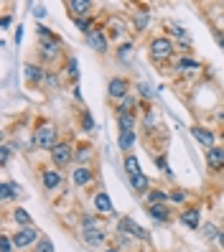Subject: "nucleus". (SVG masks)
Wrapping results in <instances>:
<instances>
[{
	"instance_id": "nucleus-3",
	"label": "nucleus",
	"mask_w": 224,
	"mask_h": 252,
	"mask_svg": "<svg viewBox=\"0 0 224 252\" xmlns=\"http://www.w3.org/2000/svg\"><path fill=\"white\" fill-rule=\"evenodd\" d=\"M71 160H74V148H71L69 143H56L54 151H51L54 168H64V166H69Z\"/></svg>"
},
{
	"instance_id": "nucleus-48",
	"label": "nucleus",
	"mask_w": 224,
	"mask_h": 252,
	"mask_svg": "<svg viewBox=\"0 0 224 252\" xmlns=\"http://www.w3.org/2000/svg\"><path fill=\"white\" fill-rule=\"evenodd\" d=\"M102 252H120V250H112V247H110V250H102Z\"/></svg>"
},
{
	"instance_id": "nucleus-33",
	"label": "nucleus",
	"mask_w": 224,
	"mask_h": 252,
	"mask_svg": "<svg viewBox=\"0 0 224 252\" xmlns=\"http://www.w3.org/2000/svg\"><path fill=\"white\" fill-rule=\"evenodd\" d=\"M13 247H16V245H13V240H10L8 234L0 237V252H13Z\"/></svg>"
},
{
	"instance_id": "nucleus-34",
	"label": "nucleus",
	"mask_w": 224,
	"mask_h": 252,
	"mask_svg": "<svg viewBox=\"0 0 224 252\" xmlns=\"http://www.w3.org/2000/svg\"><path fill=\"white\" fill-rule=\"evenodd\" d=\"M171 201H173V204H184V201H186V191H184V189L171 191Z\"/></svg>"
},
{
	"instance_id": "nucleus-7",
	"label": "nucleus",
	"mask_w": 224,
	"mask_h": 252,
	"mask_svg": "<svg viewBox=\"0 0 224 252\" xmlns=\"http://www.w3.org/2000/svg\"><path fill=\"white\" fill-rule=\"evenodd\" d=\"M87 43H89V49H95L97 54H107V49H110V41H107L102 28H92V31L87 33Z\"/></svg>"
},
{
	"instance_id": "nucleus-23",
	"label": "nucleus",
	"mask_w": 224,
	"mask_h": 252,
	"mask_svg": "<svg viewBox=\"0 0 224 252\" xmlns=\"http://www.w3.org/2000/svg\"><path fill=\"white\" fill-rule=\"evenodd\" d=\"M135 130H125V132H120L117 135V145H120V151H130L132 145H135Z\"/></svg>"
},
{
	"instance_id": "nucleus-26",
	"label": "nucleus",
	"mask_w": 224,
	"mask_h": 252,
	"mask_svg": "<svg viewBox=\"0 0 224 252\" xmlns=\"http://www.w3.org/2000/svg\"><path fill=\"white\" fill-rule=\"evenodd\" d=\"M201 234H204V240H219V227L217 224H212V221H209V224H201Z\"/></svg>"
},
{
	"instance_id": "nucleus-41",
	"label": "nucleus",
	"mask_w": 224,
	"mask_h": 252,
	"mask_svg": "<svg viewBox=\"0 0 224 252\" xmlns=\"http://www.w3.org/2000/svg\"><path fill=\"white\" fill-rule=\"evenodd\" d=\"M31 13L36 16V21H38V18H46V8H43V5H33V10H31Z\"/></svg>"
},
{
	"instance_id": "nucleus-37",
	"label": "nucleus",
	"mask_w": 224,
	"mask_h": 252,
	"mask_svg": "<svg viewBox=\"0 0 224 252\" xmlns=\"http://www.w3.org/2000/svg\"><path fill=\"white\" fill-rule=\"evenodd\" d=\"M77 28H79V31H84V36L89 33V31H92V23H89V18H77Z\"/></svg>"
},
{
	"instance_id": "nucleus-4",
	"label": "nucleus",
	"mask_w": 224,
	"mask_h": 252,
	"mask_svg": "<svg viewBox=\"0 0 224 252\" xmlns=\"http://www.w3.org/2000/svg\"><path fill=\"white\" fill-rule=\"evenodd\" d=\"M41 232L36 229V227H21L16 234L10 237L13 240V245H16V250H23V247H31V245H36L41 237H38Z\"/></svg>"
},
{
	"instance_id": "nucleus-27",
	"label": "nucleus",
	"mask_w": 224,
	"mask_h": 252,
	"mask_svg": "<svg viewBox=\"0 0 224 252\" xmlns=\"http://www.w3.org/2000/svg\"><path fill=\"white\" fill-rule=\"evenodd\" d=\"M89 156H92V151H89V145H79L77 151H74V160H79V163H87Z\"/></svg>"
},
{
	"instance_id": "nucleus-30",
	"label": "nucleus",
	"mask_w": 224,
	"mask_h": 252,
	"mask_svg": "<svg viewBox=\"0 0 224 252\" xmlns=\"http://www.w3.org/2000/svg\"><path fill=\"white\" fill-rule=\"evenodd\" d=\"M66 74H69L71 79H77V77H79V64H77V59H74V56L66 62Z\"/></svg>"
},
{
	"instance_id": "nucleus-40",
	"label": "nucleus",
	"mask_w": 224,
	"mask_h": 252,
	"mask_svg": "<svg viewBox=\"0 0 224 252\" xmlns=\"http://www.w3.org/2000/svg\"><path fill=\"white\" fill-rule=\"evenodd\" d=\"M59 82H62V79H59L54 71H49V74H46V84L51 87V90H54V87H59Z\"/></svg>"
},
{
	"instance_id": "nucleus-35",
	"label": "nucleus",
	"mask_w": 224,
	"mask_h": 252,
	"mask_svg": "<svg viewBox=\"0 0 224 252\" xmlns=\"http://www.w3.org/2000/svg\"><path fill=\"white\" fill-rule=\"evenodd\" d=\"M82 127L89 132V130H95V120H92V115L89 112H82Z\"/></svg>"
},
{
	"instance_id": "nucleus-49",
	"label": "nucleus",
	"mask_w": 224,
	"mask_h": 252,
	"mask_svg": "<svg viewBox=\"0 0 224 252\" xmlns=\"http://www.w3.org/2000/svg\"><path fill=\"white\" fill-rule=\"evenodd\" d=\"M222 140H224V132H222Z\"/></svg>"
},
{
	"instance_id": "nucleus-5",
	"label": "nucleus",
	"mask_w": 224,
	"mask_h": 252,
	"mask_svg": "<svg viewBox=\"0 0 224 252\" xmlns=\"http://www.w3.org/2000/svg\"><path fill=\"white\" fill-rule=\"evenodd\" d=\"M117 232H125V234H130V237H132V240H143V242L151 240L148 229H145V227H140L138 221H132L130 217H123V219H120V224H117Z\"/></svg>"
},
{
	"instance_id": "nucleus-39",
	"label": "nucleus",
	"mask_w": 224,
	"mask_h": 252,
	"mask_svg": "<svg viewBox=\"0 0 224 252\" xmlns=\"http://www.w3.org/2000/svg\"><path fill=\"white\" fill-rule=\"evenodd\" d=\"M8 160H10V145H3V148H0V163L5 166Z\"/></svg>"
},
{
	"instance_id": "nucleus-17",
	"label": "nucleus",
	"mask_w": 224,
	"mask_h": 252,
	"mask_svg": "<svg viewBox=\"0 0 224 252\" xmlns=\"http://www.w3.org/2000/svg\"><path fill=\"white\" fill-rule=\"evenodd\" d=\"M135 125H138V117L132 112H117V127H120V132L135 130Z\"/></svg>"
},
{
	"instance_id": "nucleus-11",
	"label": "nucleus",
	"mask_w": 224,
	"mask_h": 252,
	"mask_svg": "<svg viewBox=\"0 0 224 252\" xmlns=\"http://www.w3.org/2000/svg\"><path fill=\"white\" fill-rule=\"evenodd\" d=\"M191 135H193V140H196L199 145H204L206 151H209V148H214V145H217V138H214V132H212V130L193 127V130H191Z\"/></svg>"
},
{
	"instance_id": "nucleus-47",
	"label": "nucleus",
	"mask_w": 224,
	"mask_h": 252,
	"mask_svg": "<svg viewBox=\"0 0 224 252\" xmlns=\"http://www.w3.org/2000/svg\"><path fill=\"white\" fill-rule=\"evenodd\" d=\"M219 242H222V247H224V232L219 234Z\"/></svg>"
},
{
	"instance_id": "nucleus-29",
	"label": "nucleus",
	"mask_w": 224,
	"mask_h": 252,
	"mask_svg": "<svg viewBox=\"0 0 224 252\" xmlns=\"http://www.w3.org/2000/svg\"><path fill=\"white\" fill-rule=\"evenodd\" d=\"M82 229H102V221L97 217H84L82 219Z\"/></svg>"
},
{
	"instance_id": "nucleus-24",
	"label": "nucleus",
	"mask_w": 224,
	"mask_h": 252,
	"mask_svg": "<svg viewBox=\"0 0 224 252\" xmlns=\"http://www.w3.org/2000/svg\"><path fill=\"white\" fill-rule=\"evenodd\" d=\"M125 173L130 176V179H132V176H138V173H143V171H140V160H138V156H132V153L125 156Z\"/></svg>"
},
{
	"instance_id": "nucleus-20",
	"label": "nucleus",
	"mask_w": 224,
	"mask_h": 252,
	"mask_svg": "<svg viewBox=\"0 0 224 252\" xmlns=\"http://www.w3.org/2000/svg\"><path fill=\"white\" fill-rule=\"evenodd\" d=\"M148 214H151L156 221H163V224H166V221L171 219V209H168V206L166 204H158V206H148Z\"/></svg>"
},
{
	"instance_id": "nucleus-46",
	"label": "nucleus",
	"mask_w": 224,
	"mask_h": 252,
	"mask_svg": "<svg viewBox=\"0 0 224 252\" xmlns=\"http://www.w3.org/2000/svg\"><path fill=\"white\" fill-rule=\"evenodd\" d=\"M71 92H74V97H77V99H82V90H79V84H77V87H74V90H71Z\"/></svg>"
},
{
	"instance_id": "nucleus-32",
	"label": "nucleus",
	"mask_w": 224,
	"mask_h": 252,
	"mask_svg": "<svg viewBox=\"0 0 224 252\" xmlns=\"http://www.w3.org/2000/svg\"><path fill=\"white\" fill-rule=\"evenodd\" d=\"M181 69H201V64L193 62V59H181V62H178V71Z\"/></svg>"
},
{
	"instance_id": "nucleus-21",
	"label": "nucleus",
	"mask_w": 224,
	"mask_h": 252,
	"mask_svg": "<svg viewBox=\"0 0 224 252\" xmlns=\"http://www.w3.org/2000/svg\"><path fill=\"white\" fill-rule=\"evenodd\" d=\"M95 206H97L99 214H112V201H110V196L104 194V191H97L95 194Z\"/></svg>"
},
{
	"instance_id": "nucleus-2",
	"label": "nucleus",
	"mask_w": 224,
	"mask_h": 252,
	"mask_svg": "<svg viewBox=\"0 0 224 252\" xmlns=\"http://www.w3.org/2000/svg\"><path fill=\"white\" fill-rule=\"evenodd\" d=\"M56 138H59V132H56V127H54V125H49V123L38 125V127H36V132H33V143H36L38 148H46V151H54Z\"/></svg>"
},
{
	"instance_id": "nucleus-43",
	"label": "nucleus",
	"mask_w": 224,
	"mask_h": 252,
	"mask_svg": "<svg viewBox=\"0 0 224 252\" xmlns=\"http://www.w3.org/2000/svg\"><path fill=\"white\" fill-rule=\"evenodd\" d=\"M138 92H140L143 97H151V87H148V84H140V87H138Z\"/></svg>"
},
{
	"instance_id": "nucleus-12",
	"label": "nucleus",
	"mask_w": 224,
	"mask_h": 252,
	"mask_svg": "<svg viewBox=\"0 0 224 252\" xmlns=\"http://www.w3.org/2000/svg\"><path fill=\"white\" fill-rule=\"evenodd\" d=\"M41 179H43L46 191H54V189L62 186V173H59V168H43L41 171Z\"/></svg>"
},
{
	"instance_id": "nucleus-6",
	"label": "nucleus",
	"mask_w": 224,
	"mask_h": 252,
	"mask_svg": "<svg viewBox=\"0 0 224 252\" xmlns=\"http://www.w3.org/2000/svg\"><path fill=\"white\" fill-rule=\"evenodd\" d=\"M38 43H41L38 51H41V59H43V62H54V59L62 54V41H59L56 36L43 38V41H38Z\"/></svg>"
},
{
	"instance_id": "nucleus-45",
	"label": "nucleus",
	"mask_w": 224,
	"mask_h": 252,
	"mask_svg": "<svg viewBox=\"0 0 224 252\" xmlns=\"http://www.w3.org/2000/svg\"><path fill=\"white\" fill-rule=\"evenodd\" d=\"M21 38H23V28L18 26V31H16V43H21Z\"/></svg>"
},
{
	"instance_id": "nucleus-10",
	"label": "nucleus",
	"mask_w": 224,
	"mask_h": 252,
	"mask_svg": "<svg viewBox=\"0 0 224 252\" xmlns=\"http://www.w3.org/2000/svg\"><path fill=\"white\" fill-rule=\"evenodd\" d=\"M104 240H107V234L102 229H82V242L87 247H102Z\"/></svg>"
},
{
	"instance_id": "nucleus-15",
	"label": "nucleus",
	"mask_w": 224,
	"mask_h": 252,
	"mask_svg": "<svg viewBox=\"0 0 224 252\" xmlns=\"http://www.w3.org/2000/svg\"><path fill=\"white\" fill-rule=\"evenodd\" d=\"M145 201H148V206H158V204L171 201V194H168V191H163V189H151L145 194Z\"/></svg>"
},
{
	"instance_id": "nucleus-9",
	"label": "nucleus",
	"mask_w": 224,
	"mask_h": 252,
	"mask_svg": "<svg viewBox=\"0 0 224 252\" xmlns=\"http://www.w3.org/2000/svg\"><path fill=\"white\" fill-rule=\"evenodd\" d=\"M206 166L212 171H224V148L214 145L206 151Z\"/></svg>"
},
{
	"instance_id": "nucleus-16",
	"label": "nucleus",
	"mask_w": 224,
	"mask_h": 252,
	"mask_svg": "<svg viewBox=\"0 0 224 252\" xmlns=\"http://www.w3.org/2000/svg\"><path fill=\"white\" fill-rule=\"evenodd\" d=\"M66 5H69V10H71L77 18H87L89 10H92V3H89V0H69Z\"/></svg>"
},
{
	"instance_id": "nucleus-1",
	"label": "nucleus",
	"mask_w": 224,
	"mask_h": 252,
	"mask_svg": "<svg viewBox=\"0 0 224 252\" xmlns=\"http://www.w3.org/2000/svg\"><path fill=\"white\" fill-rule=\"evenodd\" d=\"M151 56L156 59V62H168V59L173 56V41L171 38H166V36H156L153 41H151Z\"/></svg>"
},
{
	"instance_id": "nucleus-14",
	"label": "nucleus",
	"mask_w": 224,
	"mask_h": 252,
	"mask_svg": "<svg viewBox=\"0 0 224 252\" xmlns=\"http://www.w3.org/2000/svg\"><path fill=\"white\" fill-rule=\"evenodd\" d=\"M181 224L189 227V229H199L201 227V212L199 209H186L181 214Z\"/></svg>"
},
{
	"instance_id": "nucleus-8",
	"label": "nucleus",
	"mask_w": 224,
	"mask_h": 252,
	"mask_svg": "<svg viewBox=\"0 0 224 252\" xmlns=\"http://www.w3.org/2000/svg\"><path fill=\"white\" fill-rule=\"evenodd\" d=\"M128 90H130V84H128V79H123V77H115V79H110V84H107V94L112 97V99H125L128 97Z\"/></svg>"
},
{
	"instance_id": "nucleus-44",
	"label": "nucleus",
	"mask_w": 224,
	"mask_h": 252,
	"mask_svg": "<svg viewBox=\"0 0 224 252\" xmlns=\"http://www.w3.org/2000/svg\"><path fill=\"white\" fill-rule=\"evenodd\" d=\"M0 26H3V28H8V26H10V16H3V21H0Z\"/></svg>"
},
{
	"instance_id": "nucleus-19",
	"label": "nucleus",
	"mask_w": 224,
	"mask_h": 252,
	"mask_svg": "<svg viewBox=\"0 0 224 252\" xmlns=\"http://www.w3.org/2000/svg\"><path fill=\"white\" fill-rule=\"evenodd\" d=\"M130 186H132V191H135V194H148V191H151V181H148L145 173L132 176V179H130Z\"/></svg>"
},
{
	"instance_id": "nucleus-36",
	"label": "nucleus",
	"mask_w": 224,
	"mask_h": 252,
	"mask_svg": "<svg viewBox=\"0 0 224 252\" xmlns=\"http://www.w3.org/2000/svg\"><path fill=\"white\" fill-rule=\"evenodd\" d=\"M130 51H132L130 43H123V46L117 49V59H123V62H128V59H130Z\"/></svg>"
},
{
	"instance_id": "nucleus-22",
	"label": "nucleus",
	"mask_w": 224,
	"mask_h": 252,
	"mask_svg": "<svg viewBox=\"0 0 224 252\" xmlns=\"http://www.w3.org/2000/svg\"><path fill=\"white\" fill-rule=\"evenodd\" d=\"M71 179H74V184H77V186H87L89 181H92V171H89L87 166H79V168H74Z\"/></svg>"
},
{
	"instance_id": "nucleus-13",
	"label": "nucleus",
	"mask_w": 224,
	"mask_h": 252,
	"mask_svg": "<svg viewBox=\"0 0 224 252\" xmlns=\"http://www.w3.org/2000/svg\"><path fill=\"white\" fill-rule=\"evenodd\" d=\"M23 71H26V74H23L26 82L31 84V87H36V84H41L43 79H46V71H43L41 66H36V64H26V69H23Z\"/></svg>"
},
{
	"instance_id": "nucleus-42",
	"label": "nucleus",
	"mask_w": 224,
	"mask_h": 252,
	"mask_svg": "<svg viewBox=\"0 0 224 252\" xmlns=\"http://www.w3.org/2000/svg\"><path fill=\"white\" fill-rule=\"evenodd\" d=\"M171 28H173V31H171L173 36H186V31H184V28L178 26V23H171Z\"/></svg>"
},
{
	"instance_id": "nucleus-25",
	"label": "nucleus",
	"mask_w": 224,
	"mask_h": 252,
	"mask_svg": "<svg viewBox=\"0 0 224 252\" xmlns=\"http://www.w3.org/2000/svg\"><path fill=\"white\" fill-rule=\"evenodd\" d=\"M13 219H16V224H21V227H33V219H31V214H28L26 209H18L13 212Z\"/></svg>"
},
{
	"instance_id": "nucleus-38",
	"label": "nucleus",
	"mask_w": 224,
	"mask_h": 252,
	"mask_svg": "<svg viewBox=\"0 0 224 252\" xmlns=\"http://www.w3.org/2000/svg\"><path fill=\"white\" fill-rule=\"evenodd\" d=\"M145 26H148V13H138V16H135V28L143 31Z\"/></svg>"
},
{
	"instance_id": "nucleus-31",
	"label": "nucleus",
	"mask_w": 224,
	"mask_h": 252,
	"mask_svg": "<svg viewBox=\"0 0 224 252\" xmlns=\"http://www.w3.org/2000/svg\"><path fill=\"white\" fill-rule=\"evenodd\" d=\"M156 166H158V168L163 171V176H168V179L173 176V171L168 168V163H166V156H158V158H156Z\"/></svg>"
},
{
	"instance_id": "nucleus-28",
	"label": "nucleus",
	"mask_w": 224,
	"mask_h": 252,
	"mask_svg": "<svg viewBox=\"0 0 224 252\" xmlns=\"http://www.w3.org/2000/svg\"><path fill=\"white\" fill-rule=\"evenodd\" d=\"M33 252H54V242L49 240V237H41V240L36 242Z\"/></svg>"
},
{
	"instance_id": "nucleus-18",
	"label": "nucleus",
	"mask_w": 224,
	"mask_h": 252,
	"mask_svg": "<svg viewBox=\"0 0 224 252\" xmlns=\"http://www.w3.org/2000/svg\"><path fill=\"white\" fill-rule=\"evenodd\" d=\"M21 186L16 184V181H3L0 184V199L3 201H8V199H13V196H21Z\"/></svg>"
}]
</instances>
